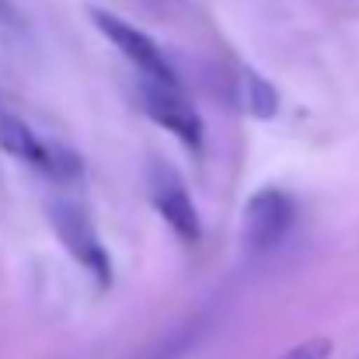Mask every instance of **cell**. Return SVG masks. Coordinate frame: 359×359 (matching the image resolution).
I'll use <instances>...</instances> for the list:
<instances>
[{"label": "cell", "instance_id": "obj_5", "mask_svg": "<svg viewBox=\"0 0 359 359\" xmlns=\"http://www.w3.org/2000/svg\"><path fill=\"white\" fill-rule=\"evenodd\" d=\"M0 147L14 161H21L25 168H35L39 175L56 178L63 185H67L70 175H77V161H70L67 154H60L53 143H46L21 116H14L7 109H0Z\"/></svg>", "mask_w": 359, "mask_h": 359}, {"label": "cell", "instance_id": "obj_8", "mask_svg": "<svg viewBox=\"0 0 359 359\" xmlns=\"http://www.w3.org/2000/svg\"><path fill=\"white\" fill-rule=\"evenodd\" d=\"M332 356V339H307L293 349H286L283 356L276 359H328Z\"/></svg>", "mask_w": 359, "mask_h": 359}, {"label": "cell", "instance_id": "obj_6", "mask_svg": "<svg viewBox=\"0 0 359 359\" xmlns=\"http://www.w3.org/2000/svg\"><path fill=\"white\" fill-rule=\"evenodd\" d=\"M293 227V199L283 189H262L244 206V244L248 251H272Z\"/></svg>", "mask_w": 359, "mask_h": 359}, {"label": "cell", "instance_id": "obj_3", "mask_svg": "<svg viewBox=\"0 0 359 359\" xmlns=\"http://www.w3.org/2000/svg\"><path fill=\"white\" fill-rule=\"evenodd\" d=\"M136 102H140V109L157 122L161 129H168V133L189 150V154H199V150H203V143H206V129H203V119H199L196 105L185 98L182 88L154 84V81H143V77H140Z\"/></svg>", "mask_w": 359, "mask_h": 359}, {"label": "cell", "instance_id": "obj_1", "mask_svg": "<svg viewBox=\"0 0 359 359\" xmlns=\"http://www.w3.org/2000/svg\"><path fill=\"white\" fill-rule=\"evenodd\" d=\"M49 227L56 231L60 244L67 248V255L98 283V286H112V255L105 248V241L98 234L88 206L81 199L60 196L49 203Z\"/></svg>", "mask_w": 359, "mask_h": 359}, {"label": "cell", "instance_id": "obj_11", "mask_svg": "<svg viewBox=\"0 0 359 359\" xmlns=\"http://www.w3.org/2000/svg\"><path fill=\"white\" fill-rule=\"evenodd\" d=\"M353 359H359V356H353Z\"/></svg>", "mask_w": 359, "mask_h": 359}, {"label": "cell", "instance_id": "obj_9", "mask_svg": "<svg viewBox=\"0 0 359 359\" xmlns=\"http://www.w3.org/2000/svg\"><path fill=\"white\" fill-rule=\"evenodd\" d=\"M0 25H18V11L11 0H0Z\"/></svg>", "mask_w": 359, "mask_h": 359}, {"label": "cell", "instance_id": "obj_10", "mask_svg": "<svg viewBox=\"0 0 359 359\" xmlns=\"http://www.w3.org/2000/svg\"><path fill=\"white\" fill-rule=\"evenodd\" d=\"M175 353H178V346H168V349H161V353H154L147 359H175Z\"/></svg>", "mask_w": 359, "mask_h": 359}, {"label": "cell", "instance_id": "obj_7", "mask_svg": "<svg viewBox=\"0 0 359 359\" xmlns=\"http://www.w3.org/2000/svg\"><path fill=\"white\" fill-rule=\"evenodd\" d=\"M241 102L248 105L251 116H272L276 112V91L262 77H255V74H244V95H241Z\"/></svg>", "mask_w": 359, "mask_h": 359}, {"label": "cell", "instance_id": "obj_2", "mask_svg": "<svg viewBox=\"0 0 359 359\" xmlns=\"http://www.w3.org/2000/svg\"><path fill=\"white\" fill-rule=\"evenodd\" d=\"M88 14H91L95 28H98V32H102V35L119 49L122 56L133 63V70H136L143 81L182 88V81H178V74H175L171 60L164 56V49H161L147 32H140V28H136V25H129L126 18L112 14V11H102V7H91Z\"/></svg>", "mask_w": 359, "mask_h": 359}, {"label": "cell", "instance_id": "obj_4", "mask_svg": "<svg viewBox=\"0 0 359 359\" xmlns=\"http://www.w3.org/2000/svg\"><path fill=\"white\" fill-rule=\"evenodd\" d=\"M147 192H150L157 217L175 231V238H182L185 244H199L203 217H199V210H196V203H192V196L175 168H168L164 161H154L150 175H147Z\"/></svg>", "mask_w": 359, "mask_h": 359}]
</instances>
